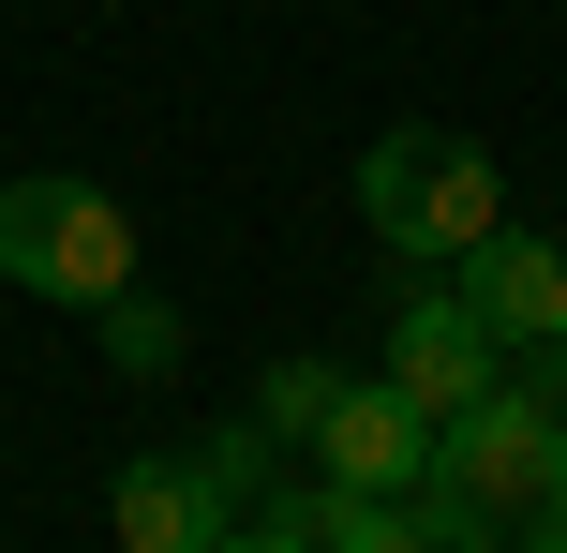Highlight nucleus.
Segmentation results:
<instances>
[{
	"instance_id": "9d476101",
	"label": "nucleus",
	"mask_w": 567,
	"mask_h": 553,
	"mask_svg": "<svg viewBox=\"0 0 567 553\" xmlns=\"http://www.w3.org/2000/svg\"><path fill=\"white\" fill-rule=\"evenodd\" d=\"M90 329H105V359H120V375H135V389H165V375H179V315H165V299H150V285H120V299H105V315H90Z\"/></svg>"
},
{
	"instance_id": "f03ea898",
	"label": "nucleus",
	"mask_w": 567,
	"mask_h": 553,
	"mask_svg": "<svg viewBox=\"0 0 567 553\" xmlns=\"http://www.w3.org/2000/svg\"><path fill=\"white\" fill-rule=\"evenodd\" d=\"M359 225L389 239L403 269H463L508 225V165H493L478 135H449V120H389V135L359 150Z\"/></svg>"
},
{
	"instance_id": "9b49d317",
	"label": "nucleus",
	"mask_w": 567,
	"mask_h": 553,
	"mask_svg": "<svg viewBox=\"0 0 567 553\" xmlns=\"http://www.w3.org/2000/svg\"><path fill=\"white\" fill-rule=\"evenodd\" d=\"M313 404H329V359H269V375H255V419H269L284 449L313 434Z\"/></svg>"
},
{
	"instance_id": "0eeeda50",
	"label": "nucleus",
	"mask_w": 567,
	"mask_h": 553,
	"mask_svg": "<svg viewBox=\"0 0 567 553\" xmlns=\"http://www.w3.org/2000/svg\"><path fill=\"white\" fill-rule=\"evenodd\" d=\"M105 539L120 553H225V509H209L195 449H135V464L105 479Z\"/></svg>"
},
{
	"instance_id": "ddd939ff",
	"label": "nucleus",
	"mask_w": 567,
	"mask_h": 553,
	"mask_svg": "<svg viewBox=\"0 0 567 553\" xmlns=\"http://www.w3.org/2000/svg\"><path fill=\"white\" fill-rule=\"evenodd\" d=\"M508 389H523V404H553V419H567V345H523V359H508Z\"/></svg>"
},
{
	"instance_id": "f257e3e1",
	"label": "nucleus",
	"mask_w": 567,
	"mask_h": 553,
	"mask_svg": "<svg viewBox=\"0 0 567 553\" xmlns=\"http://www.w3.org/2000/svg\"><path fill=\"white\" fill-rule=\"evenodd\" d=\"M419 509L449 524V553H567V419L493 389L433 434V479Z\"/></svg>"
},
{
	"instance_id": "7ed1b4c3",
	"label": "nucleus",
	"mask_w": 567,
	"mask_h": 553,
	"mask_svg": "<svg viewBox=\"0 0 567 553\" xmlns=\"http://www.w3.org/2000/svg\"><path fill=\"white\" fill-rule=\"evenodd\" d=\"M0 285L60 299V315H105V299L135 285V209H120L105 180H60V165L0 180Z\"/></svg>"
},
{
	"instance_id": "20e7f679",
	"label": "nucleus",
	"mask_w": 567,
	"mask_h": 553,
	"mask_svg": "<svg viewBox=\"0 0 567 553\" xmlns=\"http://www.w3.org/2000/svg\"><path fill=\"white\" fill-rule=\"evenodd\" d=\"M433 434H449V419H433L403 375H329L299 464L329 479V494H419V479H433Z\"/></svg>"
},
{
	"instance_id": "f8f14e48",
	"label": "nucleus",
	"mask_w": 567,
	"mask_h": 553,
	"mask_svg": "<svg viewBox=\"0 0 567 553\" xmlns=\"http://www.w3.org/2000/svg\"><path fill=\"white\" fill-rule=\"evenodd\" d=\"M225 553H329V539H313V479H284L255 524H225Z\"/></svg>"
},
{
	"instance_id": "423d86ee",
	"label": "nucleus",
	"mask_w": 567,
	"mask_h": 553,
	"mask_svg": "<svg viewBox=\"0 0 567 553\" xmlns=\"http://www.w3.org/2000/svg\"><path fill=\"white\" fill-rule=\"evenodd\" d=\"M449 285L493 315V345H508V359H523V345H567V239H523V225H493L478 255L449 269Z\"/></svg>"
},
{
	"instance_id": "39448f33",
	"label": "nucleus",
	"mask_w": 567,
	"mask_h": 553,
	"mask_svg": "<svg viewBox=\"0 0 567 553\" xmlns=\"http://www.w3.org/2000/svg\"><path fill=\"white\" fill-rule=\"evenodd\" d=\"M389 375L419 389L433 419H463V404L508 389V345H493V315H478L463 285H403V299H389Z\"/></svg>"
},
{
	"instance_id": "1a4fd4ad",
	"label": "nucleus",
	"mask_w": 567,
	"mask_h": 553,
	"mask_svg": "<svg viewBox=\"0 0 567 553\" xmlns=\"http://www.w3.org/2000/svg\"><path fill=\"white\" fill-rule=\"evenodd\" d=\"M269 464H284L269 419H209V434H195V479H209V509H225V524H255V509H269Z\"/></svg>"
},
{
	"instance_id": "6e6552de",
	"label": "nucleus",
	"mask_w": 567,
	"mask_h": 553,
	"mask_svg": "<svg viewBox=\"0 0 567 553\" xmlns=\"http://www.w3.org/2000/svg\"><path fill=\"white\" fill-rule=\"evenodd\" d=\"M313 539L329 553H449V524L419 494H329V479H313Z\"/></svg>"
}]
</instances>
